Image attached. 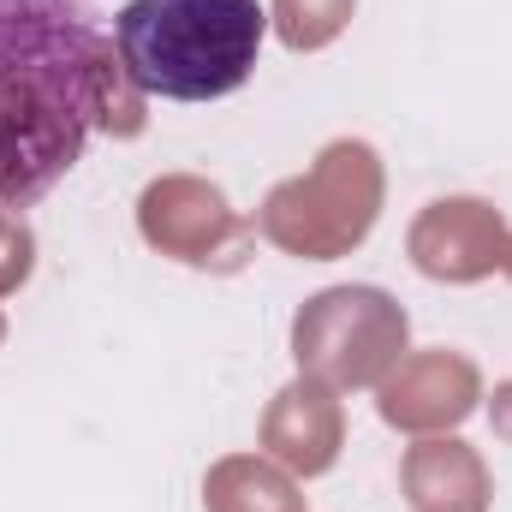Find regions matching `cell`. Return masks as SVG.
<instances>
[{
    "instance_id": "obj_1",
    "label": "cell",
    "mask_w": 512,
    "mask_h": 512,
    "mask_svg": "<svg viewBox=\"0 0 512 512\" xmlns=\"http://www.w3.org/2000/svg\"><path fill=\"white\" fill-rule=\"evenodd\" d=\"M108 114V36L90 0H0V209H30Z\"/></svg>"
},
{
    "instance_id": "obj_2",
    "label": "cell",
    "mask_w": 512,
    "mask_h": 512,
    "mask_svg": "<svg viewBox=\"0 0 512 512\" xmlns=\"http://www.w3.org/2000/svg\"><path fill=\"white\" fill-rule=\"evenodd\" d=\"M262 30V0H126L114 18V48L143 96L215 102L256 72Z\"/></svg>"
}]
</instances>
